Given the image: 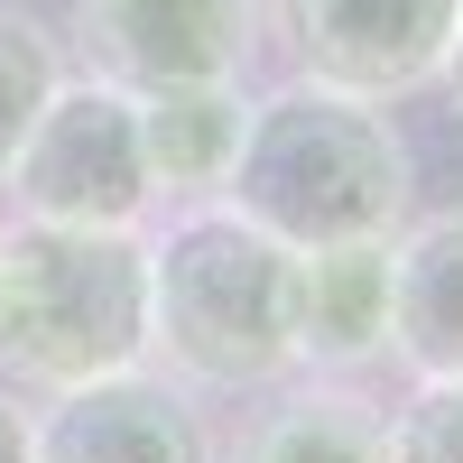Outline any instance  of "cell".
<instances>
[{
    "label": "cell",
    "instance_id": "obj_1",
    "mask_svg": "<svg viewBox=\"0 0 463 463\" xmlns=\"http://www.w3.org/2000/svg\"><path fill=\"white\" fill-rule=\"evenodd\" d=\"M222 204L260 222L279 250H334V241H390L417 204L408 139L390 102L334 93V84H269L241 121Z\"/></svg>",
    "mask_w": 463,
    "mask_h": 463
},
{
    "label": "cell",
    "instance_id": "obj_2",
    "mask_svg": "<svg viewBox=\"0 0 463 463\" xmlns=\"http://www.w3.org/2000/svg\"><path fill=\"white\" fill-rule=\"evenodd\" d=\"M148 250V371L176 390H269L288 380V250L222 195L167 204Z\"/></svg>",
    "mask_w": 463,
    "mask_h": 463
},
{
    "label": "cell",
    "instance_id": "obj_3",
    "mask_svg": "<svg viewBox=\"0 0 463 463\" xmlns=\"http://www.w3.org/2000/svg\"><path fill=\"white\" fill-rule=\"evenodd\" d=\"M148 362V250L102 222H0V371L10 390H84Z\"/></svg>",
    "mask_w": 463,
    "mask_h": 463
},
{
    "label": "cell",
    "instance_id": "obj_4",
    "mask_svg": "<svg viewBox=\"0 0 463 463\" xmlns=\"http://www.w3.org/2000/svg\"><path fill=\"white\" fill-rule=\"evenodd\" d=\"M10 204L28 222H102V232H139L148 222V167H139V121L130 93L102 74H65L47 111L28 121L19 158L0 167Z\"/></svg>",
    "mask_w": 463,
    "mask_h": 463
},
{
    "label": "cell",
    "instance_id": "obj_5",
    "mask_svg": "<svg viewBox=\"0 0 463 463\" xmlns=\"http://www.w3.org/2000/svg\"><path fill=\"white\" fill-rule=\"evenodd\" d=\"M463 0H279V37L306 84L408 102L445 74Z\"/></svg>",
    "mask_w": 463,
    "mask_h": 463
},
{
    "label": "cell",
    "instance_id": "obj_6",
    "mask_svg": "<svg viewBox=\"0 0 463 463\" xmlns=\"http://www.w3.org/2000/svg\"><path fill=\"white\" fill-rule=\"evenodd\" d=\"M84 74L121 93L148 84H241L260 56V0H74Z\"/></svg>",
    "mask_w": 463,
    "mask_h": 463
},
{
    "label": "cell",
    "instance_id": "obj_7",
    "mask_svg": "<svg viewBox=\"0 0 463 463\" xmlns=\"http://www.w3.org/2000/svg\"><path fill=\"white\" fill-rule=\"evenodd\" d=\"M28 454L37 463H213V427L195 390H176L167 371L139 362L28 408Z\"/></svg>",
    "mask_w": 463,
    "mask_h": 463
},
{
    "label": "cell",
    "instance_id": "obj_8",
    "mask_svg": "<svg viewBox=\"0 0 463 463\" xmlns=\"http://www.w3.org/2000/svg\"><path fill=\"white\" fill-rule=\"evenodd\" d=\"M288 353L297 371H334V380L390 362V241L288 250Z\"/></svg>",
    "mask_w": 463,
    "mask_h": 463
},
{
    "label": "cell",
    "instance_id": "obj_9",
    "mask_svg": "<svg viewBox=\"0 0 463 463\" xmlns=\"http://www.w3.org/2000/svg\"><path fill=\"white\" fill-rule=\"evenodd\" d=\"M213 463H390V408L362 380L288 371L241 417V436L213 445Z\"/></svg>",
    "mask_w": 463,
    "mask_h": 463
},
{
    "label": "cell",
    "instance_id": "obj_10",
    "mask_svg": "<svg viewBox=\"0 0 463 463\" xmlns=\"http://www.w3.org/2000/svg\"><path fill=\"white\" fill-rule=\"evenodd\" d=\"M390 362L408 380L463 371V204L390 232Z\"/></svg>",
    "mask_w": 463,
    "mask_h": 463
},
{
    "label": "cell",
    "instance_id": "obj_11",
    "mask_svg": "<svg viewBox=\"0 0 463 463\" xmlns=\"http://www.w3.org/2000/svg\"><path fill=\"white\" fill-rule=\"evenodd\" d=\"M130 121H139L148 195L195 204V195H222L241 121H250V93L241 84H148V93H130Z\"/></svg>",
    "mask_w": 463,
    "mask_h": 463
},
{
    "label": "cell",
    "instance_id": "obj_12",
    "mask_svg": "<svg viewBox=\"0 0 463 463\" xmlns=\"http://www.w3.org/2000/svg\"><path fill=\"white\" fill-rule=\"evenodd\" d=\"M56 84H65V47H56V37L37 28L28 10H10V0H0V167L19 158L28 121L47 111Z\"/></svg>",
    "mask_w": 463,
    "mask_h": 463
},
{
    "label": "cell",
    "instance_id": "obj_13",
    "mask_svg": "<svg viewBox=\"0 0 463 463\" xmlns=\"http://www.w3.org/2000/svg\"><path fill=\"white\" fill-rule=\"evenodd\" d=\"M390 463H463V371H436L390 408Z\"/></svg>",
    "mask_w": 463,
    "mask_h": 463
},
{
    "label": "cell",
    "instance_id": "obj_14",
    "mask_svg": "<svg viewBox=\"0 0 463 463\" xmlns=\"http://www.w3.org/2000/svg\"><path fill=\"white\" fill-rule=\"evenodd\" d=\"M0 463H37V454H28V408H19L10 380H0Z\"/></svg>",
    "mask_w": 463,
    "mask_h": 463
},
{
    "label": "cell",
    "instance_id": "obj_15",
    "mask_svg": "<svg viewBox=\"0 0 463 463\" xmlns=\"http://www.w3.org/2000/svg\"><path fill=\"white\" fill-rule=\"evenodd\" d=\"M436 84L454 93V121H463V19H454V47H445V74H436Z\"/></svg>",
    "mask_w": 463,
    "mask_h": 463
}]
</instances>
